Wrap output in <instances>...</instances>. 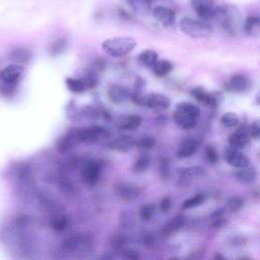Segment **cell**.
<instances>
[{"label": "cell", "mask_w": 260, "mask_h": 260, "mask_svg": "<svg viewBox=\"0 0 260 260\" xmlns=\"http://www.w3.org/2000/svg\"><path fill=\"white\" fill-rule=\"evenodd\" d=\"M189 2L201 20L209 21L212 19L215 8L214 0H189Z\"/></svg>", "instance_id": "obj_8"}, {"label": "cell", "mask_w": 260, "mask_h": 260, "mask_svg": "<svg viewBox=\"0 0 260 260\" xmlns=\"http://www.w3.org/2000/svg\"><path fill=\"white\" fill-rule=\"evenodd\" d=\"M215 260H217V259H224V256H222L221 254H219V253H217V254H215L214 255V257H213Z\"/></svg>", "instance_id": "obj_49"}, {"label": "cell", "mask_w": 260, "mask_h": 260, "mask_svg": "<svg viewBox=\"0 0 260 260\" xmlns=\"http://www.w3.org/2000/svg\"><path fill=\"white\" fill-rule=\"evenodd\" d=\"M155 213V205L152 203L143 204L139 209V217L143 221H149Z\"/></svg>", "instance_id": "obj_36"}, {"label": "cell", "mask_w": 260, "mask_h": 260, "mask_svg": "<svg viewBox=\"0 0 260 260\" xmlns=\"http://www.w3.org/2000/svg\"><path fill=\"white\" fill-rule=\"evenodd\" d=\"M142 124V117L135 114L120 116L117 120V127L120 130H134Z\"/></svg>", "instance_id": "obj_17"}, {"label": "cell", "mask_w": 260, "mask_h": 260, "mask_svg": "<svg viewBox=\"0 0 260 260\" xmlns=\"http://www.w3.org/2000/svg\"><path fill=\"white\" fill-rule=\"evenodd\" d=\"M206 200V195L203 194V193H197L195 194L194 196L188 198V199H185L182 204H181V207L182 209L186 210V209H190V208H194V207H197V206H200L201 204H203Z\"/></svg>", "instance_id": "obj_32"}, {"label": "cell", "mask_w": 260, "mask_h": 260, "mask_svg": "<svg viewBox=\"0 0 260 260\" xmlns=\"http://www.w3.org/2000/svg\"><path fill=\"white\" fill-rule=\"evenodd\" d=\"M103 171V164L99 160H87L81 168V178L88 186H94L99 183Z\"/></svg>", "instance_id": "obj_7"}, {"label": "cell", "mask_w": 260, "mask_h": 260, "mask_svg": "<svg viewBox=\"0 0 260 260\" xmlns=\"http://www.w3.org/2000/svg\"><path fill=\"white\" fill-rule=\"evenodd\" d=\"M200 109L189 102H182L176 106L173 113L174 122L184 130H191L198 124Z\"/></svg>", "instance_id": "obj_2"}, {"label": "cell", "mask_w": 260, "mask_h": 260, "mask_svg": "<svg viewBox=\"0 0 260 260\" xmlns=\"http://www.w3.org/2000/svg\"><path fill=\"white\" fill-rule=\"evenodd\" d=\"M223 158L228 165L236 169H241L250 166L249 157L240 149H236L231 146L224 149Z\"/></svg>", "instance_id": "obj_9"}, {"label": "cell", "mask_w": 260, "mask_h": 260, "mask_svg": "<svg viewBox=\"0 0 260 260\" xmlns=\"http://www.w3.org/2000/svg\"><path fill=\"white\" fill-rule=\"evenodd\" d=\"M235 177L239 182L243 184H251L257 179V171L254 167L248 166L245 168H241L238 172H236Z\"/></svg>", "instance_id": "obj_25"}, {"label": "cell", "mask_w": 260, "mask_h": 260, "mask_svg": "<svg viewBox=\"0 0 260 260\" xmlns=\"http://www.w3.org/2000/svg\"><path fill=\"white\" fill-rule=\"evenodd\" d=\"M31 58V52L24 47H16L9 53V59L17 64H23L29 61Z\"/></svg>", "instance_id": "obj_26"}, {"label": "cell", "mask_w": 260, "mask_h": 260, "mask_svg": "<svg viewBox=\"0 0 260 260\" xmlns=\"http://www.w3.org/2000/svg\"><path fill=\"white\" fill-rule=\"evenodd\" d=\"M228 87L235 92H245L251 87V81L246 75L235 74L229 79Z\"/></svg>", "instance_id": "obj_18"}, {"label": "cell", "mask_w": 260, "mask_h": 260, "mask_svg": "<svg viewBox=\"0 0 260 260\" xmlns=\"http://www.w3.org/2000/svg\"><path fill=\"white\" fill-rule=\"evenodd\" d=\"M150 166V157L147 154H141L139 155L133 166H132V171L135 174H140V173H144Z\"/></svg>", "instance_id": "obj_33"}, {"label": "cell", "mask_w": 260, "mask_h": 260, "mask_svg": "<svg viewBox=\"0 0 260 260\" xmlns=\"http://www.w3.org/2000/svg\"><path fill=\"white\" fill-rule=\"evenodd\" d=\"M190 94L192 95V98H194L197 102L205 105L206 107L209 108H215L218 104V100L217 96H215L213 93H210L208 91H206L203 87H194L193 89H191Z\"/></svg>", "instance_id": "obj_15"}, {"label": "cell", "mask_w": 260, "mask_h": 260, "mask_svg": "<svg viewBox=\"0 0 260 260\" xmlns=\"http://www.w3.org/2000/svg\"><path fill=\"white\" fill-rule=\"evenodd\" d=\"M120 221H121V225H123L125 228H131V226L134 225V220H133L132 215L130 213H127V212L121 213Z\"/></svg>", "instance_id": "obj_43"}, {"label": "cell", "mask_w": 260, "mask_h": 260, "mask_svg": "<svg viewBox=\"0 0 260 260\" xmlns=\"http://www.w3.org/2000/svg\"><path fill=\"white\" fill-rule=\"evenodd\" d=\"M136 139L130 135H121L111 140L107 147L112 151L117 152H127L135 146Z\"/></svg>", "instance_id": "obj_13"}, {"label": "cell", "mask_w": 260, "mask_h": 260, "mask_svg": "<svg viewBox=\"0 0 260 260\" xmlns=\"http://www.w3.org/2000/svg\"><path fill=\"white\" fill-rule=\"evenodd\" d=\"M142 104L149 109H168L171 105V101L166 94L150 92L143 98Z\"/></svg>", "instance_id": "obj_14"}, {"label": "cell", "mask_w": 260, "mask_h": 260, "mask_svg": "<svg viewBox=\"0 0 260 260\" xmlns=\"http://www.w3.org/2000/svg\"><path fill=\"white\" fill-rule=\"evenodd\" d=\"M220 123L226 127V128H233V127H236L239 122H240V119H239V116L234 113V112H226L224 113L220 119H219Z\"/></svg>", "instance_id": "obj_35"}, {"label": "cell", "mask_w": 260, "mask_h": 260, "mask_svg": "<svg viewBox=\"0 0 260 260\" xmlns=\"http://www.w3.org/2000/svg\"><path fill=\"white\" fill-rule=\"evenodd\" d=\"M249 136L254 139H258L260 136V125L259 120H255L252 122L250 128H249Z\"/></svg>", "instance_id": "obj_42"}, {"label": "cell", "mask_w": 260, "mask_h": 260, "mask_svg": "<svg viewBox=\"0 0 260 260\" xmlns=\"http://www.w3.org/2000/svg\"><path fill=\"white\" fill-rule=\"evenodd\" d=\"M23 72L24 67L21 64H10L0 71V78L5 84L13 86L20 79Z\"/></svg>", "instance_id": "obj_11"}, {"label": "cell", "mask_w": 260, "mask_h": 260, "mask_svg": "<svg viewBox=\"0 0 260 260\" xmlns=\"http://www.w3.org/2000/svg\"><path fill=\"white\" fill-rule=\"evenodd\" d=\"M67 46V41L65 38H59L55 40L49 47V55L52 57L59 56L62 54Z\"/></svg>", "instance_id": "obj_34"}, {"label": "cell", "mask_w": 260, "mask_h": 260, "mask_svg": "<svg viewBox=\"0 0 260 260\" xmlns=\"http://www.w3.org/2000/svg\"><path fill=\"white\" fill-rule=\"evenodd\" d=\"M65 84L67 88L74 93H81L86 88L85 82L83 78H75V77H67L65 79Z\"/></svg>", "instance_id": "obj_31"}, {"label": "cell", "mask_w": 260, "mask_h": 260, "mask_svg": "<svg viewBox=\"0 0 260 260\" xmlns=\"http://www.w3.org/2000/svg\"><path fill=\"white\" fill-rule=\"evenodd\" d=\"M150 13L152 14L153 18L156 21H158L161 25H164L166 27L172 26L176 21L175 11L166 6H161V5L154 6L153 8H151Z\"/></svg>", "instance_id": "obj_12"}, {"label": "cell", "mask_w": 260, "mask_h": 260, "mask_svg": "<svg viewBox=\"0 0 260 260\" xmlns=\"http://www.w3.org/2000/svg\"><path fill=\"white\" fill-rule=\"evenodd\" d=\"M185 221H186V218L182 214L175 216L172 220L168 221L167 223H165L162 225L160 235L164 238H168V237L172 236L173 234H175L176 232H178L179 230H181L183 228V225L185 224Z\"/></svg>", "instance_id": "obj_21"}, {"label": "cell", "mask_w": 260, "mask_h": 260, "mask_svg": "<svg viewBox=\"0 0 260 260\" xmlns=\"http://www.w3.org/2000/svg\"><path fill=\"white\" fill-rule=\"evenodd\" d=\"M143 244L147 248H150V249L153 248L154 245H155V237H154V235H152L150 233H146L143 236Z\"/></svg>", "instance_id": "obj_45"}, {"label": "cell", "mask_w": 260, "mask_h": 260, "mask_svg": "<svg viewBox=\"0 0 260 260\" xmlns=\"http://www.w3.org/2000/svg\"><path fill=\"white\" fill-rule=\"evenodd\" d=\"M177 174L183 179H196L205 176L206 173L204 168L200 166H191L177 169Z\"/></svg>", "instance_id": "obj_24"}, {"label": "cell", "mask_w": 260, "mask_h": 260, "mask_svg": "<svg viewBox=\"0 0 260 260\" xmlns=\"http://www.w3.org/2000/svg\"><path fill=\"white\" fill-rule=\"evenodd\" d=\"M212 20L231 35L238 34L243 29V16L240 10L232 4H221L215 6Z\"/></svg>", "instance_id": "obj_1"}, {"label": "cell", "mask_w": 260, "mask_h": 260, "mask_svg": "<svg viewBox=\"0 0 260 260\" xmlns=\"http://www.w3.org/2000/svg\"><path fill=\"white\" fill-rule=\"evenodd\" d=\"M77 144H79V142L76 137L75 130H72V131L67 132L66 134H64L63 136H61L58 139V141L56 143V148L60 152H66Z\"/></svg>", "instance_id": "obj_20"}, {"label": "cell", "mask_w": 260, "mask_h": 260, "mask_svg": "<svg viewBox=\"0 0 260 260\" xmlns=\"http://www.w3.org/2000/svg\"><path fill=\"white\" fill-rule=\"evenodd\" d=\"M94 239L89 234H75L62 242L61 248L67 253L89 252L93 248Z\"/></svg>", "instance_id": "obj_5"}, {"label": "cell", "mask_w": 260, "mask_h": 260, "mask_svg": "<svg viewBox=\"0 0 260 260\" xmlns=\"http://www.w3.org/2000/svg\"><path fill=\"white\" fill-rule=\"evenodd\" d=\"M155 138L153 136H142L135 141V146L141 149H151L155 146Z\"/></svg>", "instance_id": "obj_37"}, {"label": "cell", "mask_w": 260, "mask_h": 260, "mask_svg": "<svg viewBox=\"0 0 260 260\" xmlns=\"http://www.w3.org/2000/svg\"><path fill=\"white\" fill-rule=\"evenodd\" d=\"M199 143L194 138L185 139L177 150V156L180 158H187L192 156L198 149Z\"/></svg>", "instance_id": "obj_22"}, {"label": "cell", "mask_w": 260, "mask_h": 260, "mask_svg": "<svg viewBox=\"0 0 260 260\" xmlns=\"http://www.w3.org/2000/svg\"><path fill=\"white\" fill-rule=\"evenodd\" d=\"M180 30L193 39H207L212 35V27L209 23L203 20L194 19L191 17H183L179 21Z\"/></svg>", "instance_id": "obj_4"}, {"label": "cell", "mask_w": 260, "mask_h": 260, "mask_svg": "<svg viewBox=\"0 0 260 260\" xmlns=\"http://www.w3.org/2000/svg\"><path fill=\"white\" fill-rule=\"evenodd\" d=\"M120 251L122 252L123 257H125V258H127V259H134V260H136V259L139 258L138 253H137L136 251L132 250V249H124V248H123V249H121Z\"/></svg>", "instance_id": "obj_47"}, {"label": "cell", "mask_w": 260, "mask_h": 260, "mask_svg": "<svg viewBox=\"0 0 260 260\" xmlns=\"http://www.w3.org/2000/svg\"><path fill=\"white\" fill-rule=\"evenodd\" d=\"M50 226L57 233H62L69 226V219L64 214H54L50 218Z\"/></svg>", "instance_id": "obj_29"}, {"label": "cell", "mask_w": 260, "mask_h": 260, "mask_svg": "<svg viewBox=\"0 0 260 260\" xmlns=\"http://www.w3.org/2000/svg\"><path fill=\"white\" fill-rule=\"evenodd\" d=\"M244 204H245V201L240 196H232L226 200V206L233 212H236L242 209Z\"/></svg>", "instance_id": "obj_39"}, {"label": "cell", "mask_w": 260, "mask_h": 260, "mask_svg": "<svg viewBox=\"0 0 260 260\" xmlns=\"http://www.w3.org/2000/svg\"><path fill=\"white\" fill-rule=\"evenodd\" d=\"M108 99L113 104H122L130 99V91L125 86L119 84H112L107 91Z\"/></svg>", "instance_id": "obj_16"}, {"label": "cell", "mask_w": 260, "mask_h": 260, "mask_svg": "<svg viewBox=\"0 0 260 260\" xmlns=\"http://www.w3.org/2000/svg\"><path fill=\"white\" fill-rule=\"evenodd\" d=\"M138 62L145 67H152L154 63L158 60V54L150 49L141 51L137 56Z\"/></svg>", "instance_id": "obj_28"}, {"label": "cell", "mask_w": 260, "mask_h": 260, "mask_svg": "<svg viewBox=\"0 0 260 260\" xmlns=\"http://www.w3.org/2000/svg\"><path fill=\"white\" fill-rule=\"evenodd\" d=\"M126 244H127V238L123 234H116L111 239V246L115 250L120 251L121 249H123L125 247Z\"/></svg>", "instance_id": "obj_41"}, {"label": "cell", "mask_w": 260, "mask_h": 260, "mask_svg": "<svg viewBox=\"0 0 260 260\" xmlns=\"http://www.w3.org/2000/svg\"><path fill=\"white\" fill-rule=\"evenodd\" d=\"M172 208V199L169 196L164 197L159 202V210L161 213H168Z\"/></svg>", "instance_id": "obj_44"}, {"label": "cell", "mask_w": 260, "mask_h": 260, "mask_svg": "<svg viewBox=\"0 0 260 260\" xmlns=\"http://www.w3.org/2000/svg\"><path fill=\"white\" fill-rule=\"evenodd\" d=\"M132 10L141 16L148 15L151 12V0H127Z\"/></svg>", "instance_id": "obj_27"}, {"label": "cell", "mask_w": 260, "mask_h": 260, "mask_svg": "<svg viewBox=\"0 0 260 260\" xmlns=\"http://www.w3.org/2000/svg\"><path fill=\"white\" fill-rule=\"evenodd\" d=\"M170 167H171V160L169 157L164 156L159 159L158 162V172L161 179L167 180L170 176Z\"/></svg>", "instance_id": "obj_38"}, {"label": "cell", "mask_w": 260, "mask_h": 260, "mask_svg": "<svg viewBox=\"0 0 260 260\" xmlns=\"http://www.w3.org/2000/svg\"><path fill=\"white\" fill-rule=\"evenodd\" d=\"M74 130L79 143H94L110 136L109 130L99 125Z\"/></svg>", "instance_id": "obj_6"}, {"label": "cell", "mask_w": 260, "mask_h": 260, "mask_svg": "<svg viewBox=\"0 0 260 260\" xmlns=\"http://www.w3.org/2000/svg\"><path fill=\"white\" fill-rule=\"evenodd\" d=\"M226 223V219L222 216L216 217V218H212L211 222H210V226H212L213 229H221L222 226H224Z\"/></svg>", "instance_id": "obj_46"}, {"label": "cell", "mask_w": 260, "mask_h": 260, "mask_svg": "<svg viewBox=\"0 0 260 260\" xmlns=\"http://www.w3.org/2000/svg\"><path fill=\"white\" fill-rule=\"evenodd\" d=\"M151 68L153 70V73L156 76L162 77V76H166L169 73H171L174 66H173V63L170 62L169 60L162 59V60H157Z\"/></svg>", "instance_id": "obj_30"}, {"label": "cell", "mask_w": 260, "mask_h": 260, "mask_svg": "<svg viewBox=\"0 0 260 260\" xmlns=\"http://www.w3.org/2000/svg\"><path fill=\"white\" fill-rule=\"evenodd\" d=\"M228 141L231 147L240 150L246 149L250 145L249 135L242 130H238L236 132L231 133L228 138Z\"/></svg>", "instance_id": "obj_19"}, {"label": "cell", "mask_w": 260, "mask_h": 260, "mask_svg": "<svg viewBox=\"0 0 260 260\" xmlns=\"http://www.w3.org/2000/svg\"><path fill=\"white\" fill-rule=\"evenodd\" d=\"M204 153H205V157L207 159V161L211 165H215L218 162V159H219V155H218V152L217 150L215 149L214 146L212 145H206L205 147V150H204Z\"/></svg>", "instance_id": "obj_40"}, {"label": "cell", "mask_w": 260, "mask_h": 260, "mask_svg": "<svg viewBox=\"0 0 260 260\" xmlns=\"http://www.w3.org/2000/svg\"><path fill=\"white\" fill-rule=\"evenodd\" d=\"M243 29L249 37L258 38L260 35V19L256 15H249L243 22Z\"/></svg>", "instance_id": "obj_23"}, {"label": "cell", "mask_w": 260, "mask_h": 260, "mask_svg": "<svg viewBox=\"0 0 260 260\" xmlns=\"http://www.w3.org/2000/svg\"><path fill=\"white\" fill-rule=\"evenodd\" d=\"M224 208H217L215 209L211 214H210V218H216V217H219V216H222L224 214Z\"/></svg>", "instance_id": "obj_48"}, {"label": "cell", "mask_w": 260, "mask_h": 260, "mask_svg": "<svg viewBox=\"0 0 260 260\" xmlns=\"http://www.w3.org/2000/svg\"><path fill=\"white\" fill-rule=\"evenodd\" d=\"M115 192L121 200L128 203L134 202L140 196L139 187L132 183H118L115 187Z\"/></svg>", "instance_id": "obj_10"}, {"label": "cell", "mask_w": 260, "mask_h": 260, "mask_svg": "<svg viewBox=\"0 0 260 260\" xmlns=\"http://www.w3.org/2000/svg\"><path fill=\"white\" fill-rule=\"evenodd\" d=\"M102 50L110 57L119 58L128 55L136 47V40L132 37L122 36L106 39L102 45Z\"/></svg>", "instance_id": "obj_3"}]
</instances>
